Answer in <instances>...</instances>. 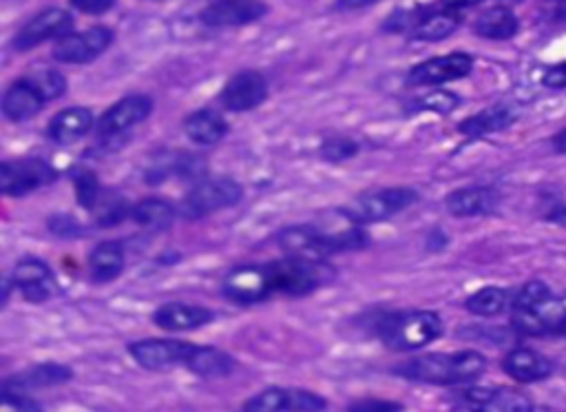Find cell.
<instances>
[{
	"mask_svg": "<svg viewBox=\"0 0 566 412\" xmlns=\"http://www.w3.org/2000/svg\"><path fill=\"white\" fill-rule=\"evenodd\" d=\"M542 85L549 89H566V61L551 65L542 76Z\"/></svg>",
	"mask_w": 566,
	"mask_h": 412,
	"instance_id": "obj_43",
	"label": "cell"
},
{
	"mask_svg": "<svg viewBox=\"0 0 566 412\" xmlns=\"http://www.w3.org/2000/svg\"><path fill=\"white\" fill-rule=\"evenodd\" d=\"M546 220L549 222H553V224H559V226H564L566 228V202H562V204H557L549 215H546Z\"/></svg>",
	"mask_w": 566,
	"mask_h": 412,
	"instance_id": "obj_47",
	"label": "cell"
},
{
	"mask_svg": "<svg viewBox=\"0 0 566 412\" xmlns=\"http://www.w3.org/2000/svg\"><path fill=\"white\" fill-rule=\"evenodd\" d=\"M74 29V16L60 8L45 10L29 18L14 36L12 47L14 51H29L47 40H60L70 36Z\"/></svg>",
	"mask_w": 566,
	"mask_h": 412,
	"instance_id": "obj_11",
	"label": "cell"
},
{
	"mask_svg": "<svg viewBox=\"0 0 566 412\" xmlns=\"http://www.w3.org/2000/svg\"><path fill=\"white\" fill-rule=\"evenodd\" d=\"M243 412H288V388H266L250 397Z\"/></svg>",
	"mask_w": 566,
	"mask_h": 412,
	"instance_id": "obj_33",
	"label": "cell"
},
{
	"mask_svg": "<svg viewBox=\"0 0 566 412\" xmlns=\"http://www.w3.org/2000/svg\"><path fill=\"white\" fill-rule=\"evenodd\" d=\"M512 324L529 337H566V304L544 282H527L514 296Z\"/></svg>",
	"mask_w": 566,
	"mask_h": 412,
	"instance_id": "obj_2",
	"label": "cell"
},
{
	"mask_svg": "<svg viewBox=\"0 0 566 412\" xmlns=\"http://www.w3.org/2000/svg\"><path fill=\"white\" fill-rule=\"evenodd\" d=\"M124 271V247L115 240L100 242L89 255V273L96 284H106Z\"/></svg>",
	"mask_w": 566,
	"mask_h": 412,
	"instance_id": "obj_28",
	"label": "cell"
},
{
	"mask_svg": "<svg viewBox=\"0 0 566 412\" xmlns=\"http://www.w3.org/2000/svg\"><path fill=\"white\" fill-rule=\"evenodd\" d=\"M268 14V5L262 0H217L202 12V23L213 29H228L250 25Z\"/></svg>",
	"mask_w": 566,
	"mask_h": 412,
	"instance_id": "obj_16",
	"label": "cell"
},
{
	"mask_svg": "<svg viewBox=\"0 0 566 412\" xmlns=\"http://www.w3.org/2000/svg\"><path fill=\"white\" fill-rule=\"evenodd\" d=\"M243 196L239 183L230 178H213L196 185L188 191L179 204V213L186 220H202L222 209L235 207Z\"/></svg>",
	"mask_w": 566,
	"mask_h": 412,
	"instance_id": "obj_6",
	"label": "cell"
},
{
	"mask_svg": "<svg viewBox=\"0 0 566 412\" xmlns=\"http://www.w3.org/2000/svg\"><path fill=\"white\" fill-rule=\"evenodd\" d=\"M113 40H115V34L111 27L96 25L87 32L70 34L65 38H60L51 53L58 63L87 65V63H93L96 58H100L113 45Z\"/></svg>",
	"mask_w": 566,
	"mask_h": 412,
	"instance_id": "obj_8",
	"label": "cell"
},
{
	"mask_svg": "<svg viewBox=\"0 0 566 412\" xmlns=\"http://www.w3.org/2000/svg\"><path fill=\"white\" fill-rule=\"evenodd\" d=\"M98 207H102L98 211L100 226H115L122 217H127V204H124V200H115L113 202V200L106 198V202H98Z\"/></svg>",
	"mask_w": 566,
	"mask_h": 412,
	"instance_id": "obj_41",
	"label": "cell"
},
{
	"mask_svg": "<svg viewBox=\"0 0 566 412\" xmlns=\"http://www.w3.org/2000/svg\"><path fill=\"white\" fill-rule=\"evenodd\" d=\"M14 282L27 302L40 304L55 296V277L51 269L38 258L21 260L14 269Z\"/></svg>",
	"mask_w": 566,
	"mask_h": 412,
	"instance_id": "obj_17",
	"label": "cell"
},
{
	"mask_svg": "<svg viewBox=\"0 0 566 412\" xmlns=\"http://www.w3.org/2000/svg\"><path fill=\"white\" fill-rule=\"evenodd\" d=\"M471 70H474V58L469 53L452 51L445 55L429 58V61L416 65L410 72L407 83L412 87H440V85L467 78L471 74Z\"/></svg>",
	"mask_w": 566,
	"mask_h": 412,
	"instance_id": "obj_10",
	"label": "cell"
},
{
	"mask_svg": "<svg viewBox=\"0 0 566 412\" xmlns=\"http://www.w3.org/2000/svg\"><path fill=\"white\" fill-rule=\"evenodd\" d=\"M487 371V358L478 350L431 352L397 366V375L418 384L431 386H463L474 384Z\"/></svg>",
	"mask_w": 566,
	"mask_h": 412,
	"instance_id": "obj_1",
	"label": "cell"
},
{
	"mask_svg": "<svg viewBox=\"0 0 566 412\" xmlns=\"http://www.w3.org/2000/svg\"><path fill=\"white\" fill-rule=\"evenodd\" d=\"M379 335L392 350H418L443 335V320L433 311L394 313L379 326Z\"/></svg>",
	"mask_w": 566,
	"mask_h": 412,
	"instance_id": "obj_3",
	"label": "cell"
},
{
	"mask_svg": "<svg viewBox=\"0 0 566 412\" xmlns=\"http://www.w3.org/2000/svg\"><path fill=\"white\" fill-rule=\"evenodd\" d=\"M184 132L191 142H196L200 147H211V145H217L228 134V123L217 111L200 109L186 117Z\"/></svg>",
	"mask_w": 566,
	"mask_h": 412,
	"instance_id": "obj_27",
	"label": "cell"
},
{
	"mask_svg": "<svg viewBox=\"0 0 566 412\" xmlns=\"http://www.w3.org/2000/svg\"><path fill=\"white\" fill-rule=\"evenodd\" d=\"M518 32L520 21L510 5H493L474 21V34L485 40H512Z\"/></svg>",
	"mask_w": 566,
	"mask_h": 412,
	"instance_id": "obj_24",
	"label": "cell"
},
{
	"mask_svg": "<svg viewBox=\"0 0 566 412\" xmlns=\"http://www.w3.org/2000/svg\"><path fill=\"white\" fill-rule=\"evenodd\" d=\"M482 0H440V8L445 10H452V12H465V10H471L476 5H480Z\"/></svg>",
	"mask_w": 566,
	"mask_h": 412,
	"instance_id": "obj_45",
	"label": "cell"
},
{
	"mask_svg": "<svg viewBox=\"0 0 566 412\" xmlns=\"http://www.w3.org/2000/svg\"><path fill=\"white\" fill-rule=\"evenodd\" d=\"M324 410H326L324 397L307 390L288 388V412H324Z\"/></svg>",
	"mask_w": 566,
	"mask_h": 412,
	"instance_id": "obj_36",
	"label": "cell"
},
{
	"mask_svg": "<svg viewBox=\"0 0 566 412\" xmlns=\"http://www.w3.org/2000/svg\"><path fill=\"white\" fill-rule=\"evenodd\" d=\"M549 18H551V23L566 25V0H553V5L549 10Z\"/></svg>",
	"mask_w": 566,
	"mask_h": 412,
	"instance_id": "obj_46",
	"label": "cell"
},
{
	"mask_svg": "<svg viewBox=\"0 0 566 412\" xmlns=\"http://www.w3.org/2000/svg\"><path fill=\"white\" fill-rule=\"evenodd\" d=\"M72 377H74V373L62 364H38V366H32V369L14 375L12 379H8L3 390L25 392V390H34V388H49V386L65 384Z\"/></svg>",
	"mask_w": 566,
	"mask_h": 412,
	"instance_id": "obj_26",
	"label": "cell"
},
{
	"mask_svg": "<svg viewBox=\"0 0 566 412\" xmlns=\"http://www.w3.org/2000/svg\"><path fill=\"white\" fill-rule=\"evenodd\" d=\"M512 302H514V296L507 288L485 286L467 298L465 309L478 317H495L500 313H505L512 307Z\"/></svg>",
	"mask_w": 566,
	"mask_h": 412,
	"instance_id": "obj_30",
	"label": "cell"
},
{
	"mask_svg": "<svg viewBox=\"0 0 566 412\" xmlns=\"http://www.w3.org/2000/svg\"><path fill=\"white\" fill-rule=\"evenodd\" d=\"M175 207L162 198H144L142 202H138L131 211V217L136 220V224H140L142 228L149 230H164L175 222Z\"/></svg>",
	"mask_w": 566,
	"mask_h": 412,
	"instance_id": "obj_31",
	"label": "cell"
},
{
	"mask_svg": "<svg viewBox=\"0 0 566 412\" xmlns=\"http://www.w3.org/2000/svg\"><path fill=\"white\" fill-rule=\"evenodd\" d=\"M55 180V168L40 158L10 160L0 166V189L5 196L23 198Z\"/></svg>",
	"mask_w": 566,
	"mask_h": 412,
	"instance_id": "obj_7",
	"label": "cell"
},
{
	"mask_svg": "<svg viewBox=\"0 0 566 412\" xmlns=\"http://www.w3.org/2000/svg\"><path fill=\"white\" fill-rule=\"evenodd\" d=\"M49 230H51L53 235H58V238H62V240L78 238V235L83 233L78 220L72 217V215H65V213L49 217Z\"/></svg>",
	"mask_w": 566,
	"mask_h": 412,
	"instance_id": "obj_39",
	"label": "cell"
},
{
	"mask_svg": "<svg viewBox=\"0 0 566 412\" xmlns=\"http://www.w3.org/2000/svg\"><path fill=\"white\" fill-rule=\"evenodd\" d=\"M452 412H533V401L518 388H471Z\"/></svg>",
	"mask_w": 566,
	"mask_h": 412,
	"instance_id": "obj_12",
	"label": "cell"
},
{
	"mask_svg": "<svg viewBox=\"0 0 566 412\" xmlns=\"http://www.w3.org/2000/svg\"><path fill=\"white\" fill-rule=\"evenodd\" d=\"M224 292L228 300H232L237 304H257V302L268 300L273 292H277L271 266L268 264L266 266H257V264L237 266L224 279Z\"/></svg>",
	"mask_w": 566,
	"mask_h": 412,
	"instance_id": "obj_9",
	"label": "cell"
},
{
	"mask_svg": "<svg viewBox=\"0 0 566 412\" xmlns=\"http://www.w3.org/2000/svg\"><path fill=\"white\" fill-rule=\"evenodd\" d=\"M72 8L83 12V14H89V16H100V14H106L109 10H113L115 0H70Z\"/></svg>",
	"mask_w": 566,
	"mask_h": 412,
	"instance_id": "obj_42",
	"label": "cell"
},
{
	"mask_svg": "<svg viewBox=\"0 0 566 412\" xmlns=\"http://www.w3.org/2000/svg\"><path fill=\"white\" fill-rule=\"evenodd\" d=\"M196 350V344L179 339H142L129 346V355L147 371H166L177 364H188Z\"/></svg>",
	"mask_w": 566,
	"mask_h": 412,
	"instance_id": "obj_13",
	"label": "cell"
},
{
	"mask_svg": "<svg viewBox=\"0 0 566 412\" xmlns=\"http://www.w3.org/2000/svg\"><path fill=\"white\" fill-rule=\"evenodd\" d=\"M553 149H555L557 153L566 155V127L555 134V138H553Z\"/></svg>",
	"mask_w": 566,
	"mask_h": 412,
	"instance_id": "obj_48",
	"label": "cell"
},
{
	"mask_svg": "<svg viewBox=\"0 0 566 412\" xmlns=\"http://www.w3.org/2000/svg\"><path fill=\"white\" fill-rule=\"evenodd\" d=\"M32 80L38 85V89L42 91V96L47 98V102L60 98L62 93L67 91V80H65V76H62V74L55 72V70L36 72V74L32 76Z\"/></svg>",
	"mask_w": 566,
	"mask_h": 412,
	"instance_id": "obj_34",
	"label": "cell"
},
{
	"mask_svg": "<svg viewBox=\"0 0 566 412\" xmlns=\"http://www.w3.org/2000/svg\"><path fill=\"white\" fill-rule=\"evenodd\" d=\"M47 98L38 89V85L29 78H21L12 83V87L3 96V113L10 117L12 123H23L29 121L32 115H36L45 107Z\"/></svg>",
	"mask_w": 566,
	"mask_h": 412,
	"instance_id": "obj_21",
	"label": "cell"
},
{
	"mask_svg": "<svg viewBox=\"0 0 566 412\" xmlns=\"http://www.w3.org/2000/svg\"><path fill=\"white\" fill-rule=\"evenodd\" d=\"M463 23V14L452 12V10H425L416 25L410 29L412 40H423V42H440L448 40L450 36L456 34V29Z\"/></svg>",
	"mask_w": 566,
	"mask_h": 412,
	"instance_id": "obj_22",
	"label": "cell"
},
{
	"mask_svg": "<svg viewBox=\"0 0 566 412\" xmlns=\"http://www.w3.org/2000/svg\"><path fill=\"white\" fill-rule=\"evenodd\" d=\"M461 104V98L452 91H433L425 98H420L418 107L427 109V111H436V113H452L456 107Z\"/></svg>",
	"mask_w": 566,
	"mask_h": 412,
	"instance_id": "obj_37",
	"label": "cell"
},
{
	"mask_svg": "<svg viewBox=\"0 0 566 412\" xmlns=\"http://www.w3.org/2000/svg\"><path fill=\"white\" fill-rule=\"evenodd\" d=\"M74 178V187H76V198H78V204L87 211H93L102 198V191H100V183L96 178L93 171H87V168H76L72 173Z\"/></svg>",
	"mask_w": 566,
	"mask_h": 412,
	"instance_id": "obj_32",
	"label": "cell"
},
{
	"mask_svg": "<svg viewBox=\"0 0 566 412\" xmlns=\"http://www.w3.org/2000/svg\"><path fill=\"white\" fill-rule=\"evenodd\" d=\"M500 202V196L495 189L489 187H469L458 189L448 196L445 207L454 217H476L491 213Z\"/></svg>",
	"mask_w": 566,
	"mask_h": 412,
	"instance_id": "obj_25",
	"label": "cell"
},
{
	"mask_svg": "<svg viewBox=\"0 0 566 412\" xmlns=\"http://www.w3.org/2000/svg\"><path fill=\"white\" fill-rule=\"evenodd\" d=\"M151 111H153V100L149 96H142V93L127 96V98L117 100L109 111H104V115L98 123V132H100V136H106V138L127 134L129 129L144 123L151 115Z\"/></svg>",
	"mask_w": 566,
	"mask_h": 412,
	"instance_id": "obj_15",
	"label": "cell"
},
{
	"mask_svg": "<svg viewBox=\"0 0 566 412\" xmlns=\"http://www.w3.org/2000/svg\"><path fill=\"white\" fill-rule=\"evenodd\" d=\"M188 371L206 377V379H217V377H226L235 371V360L228 355V352L219 350V348H209V346H196L191 360H188Z\"/></svg>",
	"mask_w": 566,
	"mask_h": 412,
	"instance_id": "obj_29",
	"label": "cell"
},
{
	"mask_svg": "<svg viewBox=\"0 0 566 412\" xmlns=\"http://www.w3.org/2000/svg\"><path fill=\"white\" fill-rule=\"evenodd\" d=\"M376 3H381V0H335V10L337 12H356V10L376 5Z\"/></svg>",
	"mask_w": 566,
	"mask_h": 412,
	"instance_id": "obj_44",
	"label": "cell"
},
{
	"mask_svg": "<svg viewBox=\"0 0 566 412\" xmlns=\"http://www.w3.org/2000/svg\"><path fill=\"white\" fill-rule=\"evenodd\" d=\"M93 127V113L87 107H67L58 111L47 127V136L55 145H74Z\"/></svg>",
	"mask_w": 566,
	"mask_h": 412,
	"instance_id": "obj_20",
	"label": "cell"
},
{
	"mask_svg": "<svg viewBox=\"0 0 566 412\" xmlns=\"http://www.w3.org/2000/svg\"><path fill=\"white\" fill-rule=\"evenodd\" d=\"M271 266L275 288L277 292L290 298H303L307 292L317 290L324 284V277H330L332 271L326 266V262H314L303 258L288 255L286 260H277Z\"/></svg>",
	"mask_w": 566,
	"mask_h": 412,
	"instance_id": "obj_5",
	"label": "cell"
},
{
	"mask_svg": "<svg viewBox=\"0 0 566 412\" xmlns=\"http://www.w3.org/2000/svg\"><path fill=\"white\" fill-rule=\"evenodd\" d=\"M266 98H268V80L255 70L237 72L232 78H228V83L219 93V102L235 113L253 111Z\"/></svg>",
	"mask_w": 566,
	"mask_h": 412,
	"instance_id": "obj_14",
	"label": "cell"
},
{
	"mask_svg": "<svg viewBox=\"0 0 566 412\" xmlns=\"http://www.w3.org/2000/svg\"><path fill=\"white\" fill-rule=\"evenodd\" d=\"M502 371L518 384H536L553 375V362L542 352L520 346L507 352L505 360H502Z\"/></svg>",
	"mask_w": 566,
	"mask_h": 412,
	"instance_id": "obj_18",
	"label": "cell"
},
{
	"mask_svg": "<svg viewBox=\"0 0 566 412\" xmlns=\"http://www.w3.org/2000/svg\"><path fill=\"white\" fill-rule=\"evenodd\" d=\"M418 200V193L407 187H392V189H379L367 191L354 198L350 207H345V217L354 224H374L390 220L405 209H410Z\"/></svg>",
	"mask_w": 566,
	"mask_h": 412,
	"instance_id": "obj_4",
	"label": "cell"
},
{
	"mask_svg": "<svg viewBox=\"0 0 566 412\" xmlns=\"http://www.w3.org/2000/svg\"><path fill=\"white\" fill-rule=\"evenodd\" d=\"M215 320L213 311L202 307H191L181 302H171L153 313V322L164 330H198Z\"/></svg>",
	"mask_w": 566,
	"mask_h": 412,
	"instance_id": "obj_23",
	"label": "cell"
},
{
	"mask_svg": "<svg viewBox=\"0 0 566 412\" xmlns=\"http://www.w3.org/2000/svg\"><path fill=\"white\" fill-rule=\"evenodd\" d=\"M348 412H403V405L390 399H356L348 405Z\"/></svg>",
	"mask_w": 566,
	"mask_h": 412,
	"instance_id": "obj_40",
	"label": "cell"
},
{
	"mask_svg": "<svg viewBox=\"0 0 566 412\" xmlns=\"http://www.w3.org/2000/svg\"><path fill=\"white\" fill-rule=\"evenodd\" d=\"M518 121V109L510 102H498L478 111L476 115L467 117L458 125V132L467 138H485L498 132L510 129Z\"/></svg>",
	"mask_w": 566,
	"mask_h": 412,
	"instance_id": "obj_19",
	"label": "cell"
},
{
	"mask_svg": "<svg viewBox=\"0 0 566 412\" xmlns=\"http://www.w3.org/2000/svg\"><path fill=\"white\" fill-rule=\"evenodd\" d=\"M0 412H42L40 403L27 397L25 392L3 390V399H0Z\"/></svg>",
	"mask_w": 566,
	"mask_h": 412,
	"instance_id": "obj_38",
	"label": "cell"
},
{
	"mask_svg": "<svg viewBox=\"0 0 566 412\" xmlns=\"http://www.w3.org/2000/svg\"><path fill=\"white\" fill-rule=\"evenodd\" d=\"M356 153H359V145L345 136H332L322 147V158H326L328 162H343L354 158Z\"/></svg>",
	"mask_w": 566,
	"mask_h": 412,
	"instance_id": "obj_35",
	"label": "cell"
}]
</instances>
